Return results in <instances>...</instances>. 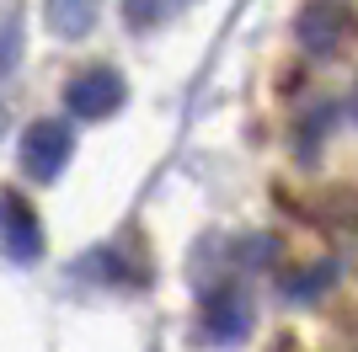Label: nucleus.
Listing matches in <instances>:
<instances>
[{
    "instance_id": "obj_1",
    "label": "nucleus",
    "mask_w": 358,
    "mask_h": 352,
    "mask_svg": "<svg viewBox=\"0 0 358 352\" xmlns=\"http://www.w3.org/2000/svg\"><path fill=\"white\" fill-rule=\"evenodd\" d=\"M70 149H75V133L59 117H38V123L22 133V166H27L38 182H54V176L70 166Z\"/></svg>"
},
{
    "instance_id": "obj_2",
    "label": "nucleus",
    "mask_w": 358,
    "mask_h": 352,
    "mask_svg": "<svg viewBox=\"0 0 358 352\" xmlns=\"http://www.w3.org/2000/svg\"><path fill=\"white\" fill-rule=\"evenodd\" d=\"M123 96H129V91H123V75L107 70V64L75 75L70 86H64V107H70V117H80V123H96V117L118 112Z\"/></svg>"
},
{
    "instance_id": "obj_3",
    "label": "nucleus",
    "mask_w": 358,
    "mask_h": 352,
    "mask_svg": "<svg viewBox=\"0 0 358 352\" xmlns=\"http://www.w3.org/2000/svg\"><path fill=\"white\" fill-rule=\"evenodd\" d=\"M0 256L6 262H38L43 256V224L22 192H0Z\"/></svg>"
},
{
    "instance_id": "obj_4",
    "label": "nucleus",
    "mask_w": 358,
    "mask_h": 352,
    "mask_svg": "<svg viewBox=\"0 0 358 352\" xmlns=\"http://www.w3.org/2000/svg\"><path fill=\"white\" fill-rule=\"evenodd\" d=\"M203 331H209L220 347H236L246 331H252V299L241 288H214L203 299Z\"/></svg>"
},
{
    "instance_id": "obj_5",
    "label": "nucleus",
    "mask_w": 358,
    "mask_h": 352,
    "mask_svg": "<svg viewBox=\"0 0 358 352\" xmlns=\"http://www.w3.org/2000/svg\"><path fill=\"white\" fill-rule=\"evenodd\" d=\"M348 32V11L337 6V0H315V6H305L299 11V43L310 48V54H327V48H337V38Z\"/></svg>"
},
{
    "instance_id": "obj_6",
    "label": "nucleus",
    "mask_w": 358,
    "mask_h": 352,
    "mask_svg": "<svg viewBox=\"0 0 358 352\" xmlns=\"http://www.w3.org/2000/svg\"><path fill=\"white\" fill-rule=\"evenodd\" d=\"M96 11H102V0H48V27L59 38H86Z\"/></svg>"
},
{
    "instance_id": "obj_7",
    "label": "nucleus",
    "mask_w": 358,
    "mask_h": 352,
    "mask_svg": "<svg viewBox=\"0 0 358 352\" xmlns=\"http://www.w3.org/2000/svg\"><path fill=\"white\" fill-rule=\"evenodd\" d=\"M182 6L187 0H123V16H129V27H155V22H166Z\"/></svg>"
},
{
    "instance_id": "obj_8",
    "label": "nucleus",
    "mask_w": 358,
    "mask_h": 352,
    "mask_svg": "<svg viewBox=\"0 0 358 352\" xmlns=\"http://www.w3.org/2000/svg\"><path fill=\"white\" fill-rule=\"evenodd\" d=\"M321 283H331V267H315V272L294 278V299H310V288H321Z\"/></svg>"
},
{
    "instance_id": "obj_9",
    "label": "nucleus",
    "mask_w": 358,
    "mask_h": 352,
    "mask_svg": "<svg viewBox=\"0 0 358 352\" xmlns=\"http://www.w3.org/2000/svg\"><path fill=\"white\" fill-rule=\"evenodd\" d=\"M353 117H358V91H353Z\"/></svg>"
}]
</instances>
